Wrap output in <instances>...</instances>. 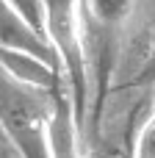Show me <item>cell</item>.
Returning a JSON list of instances; mask_svg holds the SVG:
<instances>
[{
    "mask_svg": "<svg viewBox=\"0 0 155 158\" xmlns=\"http://www.w3.org/2000/svg\"><path fill=\"white\" fill-rule=\"evenodd\" d=\"M6 6H11L22 19H28L36 31L47 33V0H3Z\"/></svg>",
    "mask_w": 155,
    "mask_h": 158,
    "instance_id": "obj_6",
    "label": "cell"
},
{
    "mask_svg": "<svg viewBox=\"0 0 155 158\" xmlns=\"http://www.w3.org/2000/svg\"><path fill=\"white\" fill-rule=\"evenodd\" d=\"M47 39L55 47L69 97H72V108H75L78 125L86 142V125H89V111H92V100H89L92 58H89V44H86L80 0H47Z\"/></svg>",
    "mask_w": 155,
    "mask_h": 158,
    "instance_id": "obj_1",
    "label": "cell"
},
{
    "mask_svg": "<svg viewBox=\"0 0 155 158\" xmlns=\"http://www.w3.org/2000/svg\"><path fill=\"white\" fill-rule=\"evenodd\" d=\"M0 28H3V50H17V53H28V56H36V58H44L50 64H58V56H55V47L53 42L47 39V33L36 31L28 19H22L11 6L3 3V17H0Z\"/></svg>",
    "mask_w": 155,
    "mask_h": 158,
    "instance_id": "obj_4",
    "label": "cell"
},
{
    "mask_svg": "<svg viewBox=\"0 0 155 158\" xmlns=\"http://www.w3.org/2000/svg\"><path fill=\"white\" fill-rule=\"evenodd\" d=\"M80 6H83L86 36L92 33V39H86L89 56H94L92 58L94 61V117L89 114V119L100 122V108L119 56V39L133 19L136 0H80ZM86 131H92V125Z\"/></svg>",
    "mask_w": 155,
    "mask_h": 158,
    "instance_id": "obj_3",
    "label": "cell"
},
{
    "mask_svg": "<svg viewBox=\"0 0 155 158\" xmlns=\"http://www.w3.org/2000/svg\"><path fill=\"white\" fill-rule=\"evenodd\" d=\"M3 75L22 83V86H31V89H42V92H53L61 81H64V72L44 61V58H36V56H28V53H17V50H3Z\"/></svg>",
    "mask_w": 155,
    "mask_h": 158,
    "instance_id": "obj_5",
    "label": "cell"
},
{
    "mask_svg": "<svg viewBox=\"0 0 155 158\" xmlns=\"http://www.w3.org/2000/svg\"><path fill=\"white\" fill-rule=\"evenodd\" d=\"M153 111H155V103H153Z\"/></svg>",
    "mask_w": 155,
    "mask_h": 158,
    "instance_id": "obj_9",
    "label": "cell"
},
{
    "mask_svg": "<svg viewBox=\"0 0 155 158\" xmlns=\"http://www.w3.org/2000/svg\"><path fill=\"white\" fill-rule=\"evenodd\" d=\"M3 139L17 158H53V94L3 75Z\"/></svg>",
    "mask_w": 155,
    "mask_h": 158,
    "instance_id": "obj_2",
    "label": "cell"
},
{
    "mask_svg": "<svg viewBox=\"0 0 155 158\" xmlns=\"http://www.w3.org/2000/svg\"><path fill=\"white\" fill-rule=\"evenodd\" d=\"M133 86H139V89L155 86V50L150 53V58L144 61V67L139 69V75H136V81H133Z\"/></svg>",
    "mask_w": 155,
    "mask_h": 158,
    "instance_id": "obj_8",
    "label": "cell"
},
{
    "mask_svg": "<svg viewBox=\"0 0 155 158\" xmlns=\"http://www.w3.org/2000/svg\"><path fill=\"white\" fill-rule=\"evenodd\" d=\"M133 158H155V111L153 117L141 125L136 147H133Z\"/></svg>",
    "mask_w": 155,
    "mask_h": 158,
    "instance_id": "obj_7",
    "label": "cell"
}]
</instances>
